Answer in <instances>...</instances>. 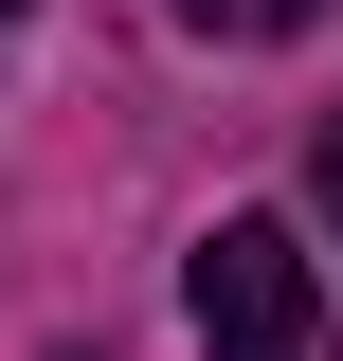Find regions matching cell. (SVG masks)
<instances>
[{"label":"cell","instance_id":"cell-1","mask_svg":"<svg viewBox=\"0 0 343 361\" xmlns=\"http://www.w3.org/2000/svg\"><path fill=\"white\" fill-rule=\"evenodd\" d=\"M181 325H199V361H325V253L289 217H217L181 271Z\"/></svg>","mask_w":343,"mask_h":361},{"label":"cell","instance_id":"cell-2","mask_svg":"<svg viewBox=\"0 0 343 361\" xmlns=\"http://www.w3.org/2000/svg\"><path fill=\"white\" fill-rule=\"evenodd\" d=\"M181 37H235V54H271V37H307V18H325V0H163Z\"/></svg>","mask_w":343,"mask_h":361},{"label":"cell","instance_id":"cell-3","mask_svg":"<svg viewBox=\"0 0 343 361\" xmlns=\"http://www.w3.org/2000/svg\"><path fill=\"white\" fill-rule=\"evenodd\" d=\"M307 199H325V235H343V127H325V145H307Z\"/></svg>","mask_w":343,"mask_h":361},{"label":"cell","instance_id":"cell-4","mask_svg":"<svg viewBox=\"0 0 343 361\" xmlns=\"http://www.w3.org/2000/svg\"><path fill=\"white\" fill-rule=\"evenodd\" d=\"M0 18H18V0H0Z\"/></svg>","mask_w":343,"mask_h":361}]
</instances>
